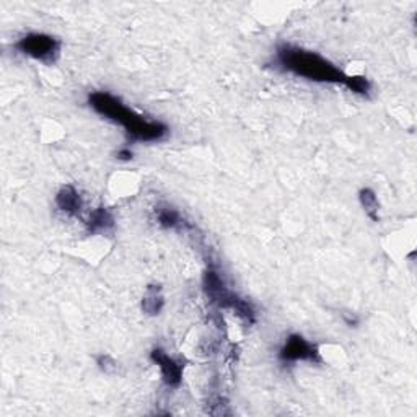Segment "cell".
Segmentation results:
<instances>
[{"mask_svg": "<svg viewBox=\"0 0 417 417\" xmlns=\"http://www.w3.org/2000/svg\"><path fill=\"white\" fill-rule=\"evenodd\" d=\"M89 105L106 120L126 129L127 136L134 142H157L168 134V126L160 121L146 120L131 108H127L120 98L106 91H95L89 95Z\"/></svg>", "mask_w": 417, "mask_h": 417, "instance_id": "6da1fadb", "label": "cell"}, {"mask_svg": "<svg viewBox=\"0 0 417 417\" xmlns=\"http://www.w3.org/2000/svg\"><path fill=\"white\" fill-rule=\"evenodd\" d=\"M274 63L282 70L292 72L293 75L302 77V79L321 82V84H341L346 86L351 79V75L329 63L323 56L292 44H281L276 49Z\"/></svg>", "mask_w": 417, "mask_h": 417, "instance_id": "7a4b0ae2", "label": "cell"}, {"mask_svg": "<svg viewBox=\"0 0 417 417\" xmlns=\"http://www.w3.org/2000/svg\"><path fill=\"white\" fill-rule=\"evenodd\" d=\"M13 48L20 53L33 58L39 63L53 65L59 59L63 43L54 36L46 33H30L23 38H20Z\"/></svg>", "mask_w": 417, "mask_h": 417, "instance_id": "3957f363", "label": "cell"}, {"mask_svg": "<svg viewBox=\"0 0 417 417\" xmlns=\"http://www.w3.org/2000/svg\"><path fill=\"white\" fill-rule=\"evenodd\" d=\"M279 359L284 364L293 362H310V364H321L320 349L315 344L307 341L300 334H292L287 339L284 346L279 351Z\"/></svg>", "mask_w": 417, "mask_h": 417, "instance_id": "277c9868", "label": "cell"}, {"mask_svg": "<svg viewBox=\"0 0 417 417\" xmlns=\"http://www.w3.org/2000/svg\"><path fill=\"white\" fill-rule=\"evenodd\" d=\"M204 290L214 305H217L219 308H225V310H233L235 303L240 298L235 292H231L225 286L224 279L212 266L207 267V271L204 274Z\"/></svg>", "mask_w": 417, "mask_h": 417, "instance_id": "5b68a950", "label": "cell"}, {"mask_svg": "<svg viewBox=\"0 0 417 417\" xmlns=\"http://www.w3.org/2000/svg\"><path fill=\"white\" fill-rule=\"evenodd\" d=\"M150 359L153 364L158 365L162 373L163 383L168 386V388H178L181 385L183 380V365L178 362L177 359H173L172 355H168L160 347H155L150 352Z\"/></svg>", "mask_w": 417, "mask_h": 417, "instance_id": "8992f818", "label": "cell"}, {"mask_svg": "<svg viewBox=\"0 0 417 417\" xmlns=\"http://www.w3.org/2000/svg\"><path fill=\"white\" fill-rule=\"evenodd\" d=\"M56 205L60 212L67 215H79L82 212V207H84V200H82L80 193L72 186V184H65L59 189V193L56 194Z\"/></svg>", "mask_w": 417, "mask_h": 417, "instance_id": "52a82bcc", "label": "cell"}, {"mask_svg": "<svg viewBox=\"0 0 417 417\" xmlns=\"http://www.w3.org/2000/svg\"><path fill=\"white\" fill-rule=\"evenodd\" d=\"M155 212H157V222L158 225H162L163 229L181 230V229H186V226L191 229V225H189L186 220L183 219V215L179 214V210L172 207V205H167V204L158 205Z\"/></svg>", "mask_w": 417, "mask_h": 417, "instance_id": "ba28073f", "label": "cell"}, {"mask_svg": "<svg viewBox=\"0 0 417 417\" xmlns=\"http://www.w3.org/2000/svg\"><path fill=\"white\" fill-rule=\"evenodd\" d=\"M115 226V215H113L106 207H98L91 210L86 220V231L90 235L100 233V231H108Z\"/></svg>", "mask_w": 417, "mask_h": 417, "instance_id": "9c48e42d", "label": "cell"}, {"mask_svg": "<svg viewBox=\"0 0 417 417\" xmlns=\"http://www.w3.org/2000/svg\"><path fill=\"white\" fill-rule=\"evenodd\" d=\"M165 305V298L162 293V287L160 286H148L146 289V293H143L142 298V310L147 315L155 316L162 312V308Z\"/></svg>", "mask_w": 417, "mask_h": 417, "instance_id": "30bf717a", "label": "cell"}, {"mask_svg": "<svg viewBox=\"0 0 417 417\" xmlns=\"http://www.w3.org/2000/svg\"><path fill=\"white\" fill-rule=\"evenodd\" d=\"M359 199H360V204H362V207L365 210V214H367L368 217L373 220V222H378V205L380 204H378L377 194H375L370 188H364V189H360Z\"/></svg>", "mask_w": 417, "mask_h": 417, "instance_id": "8fae6325", "label": "cell"}, {"mask_svg": "<svg viewBox=\"0 0 417 417\" xmlns=\"http://www.w3.org/2000/svg\"><path fill=\"white\" fill-rule=\"evenodd\" d=\"M346 86L351 91H354V94H357L360 96H368L370 89H372L368 79H365L362 75H351V79H349Z\"/></svg>", "mask_w": 417, "mask_h": 417, "instance_id": "7c38bea8", "label": "cell"}, {"mask_svg": "<svg viewBox=\"0 0 417 417\" xmlns=\"http://www.w3.org/2000/svg\"><path fill=\"white\" fill-rule=\"evenodd\" d=\"M98 365H100V368L105 373H113L117 367L116 360L110 357V355H100V357H98Z\"/></svg>", "mask_w": 417, "mask_h": 417, "instance_id": "4fadbf2b", "label": "cell"}, {"mask_svg": "<svg viewBox=\"0 0 417 417\" xmlns=\"http://www.w3.org/2000/svg\"><path fill=\"white\" fill-rule=\"evenodd\" d=\"M132 157H134V153L131 148H121V150L117 152V160L129 162V160H132Z\"/></svg>", "mask_w": 417, "mask_h": 417, "instance_id": "5bb4252c", "label": "cell"}]
</instances>
